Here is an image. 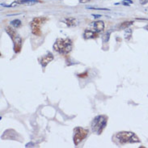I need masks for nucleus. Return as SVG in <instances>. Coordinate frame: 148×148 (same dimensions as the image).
Segmentation results:
<instances>
[{"mask_svg": "<svg viewBox=\"0 0 148 148\" xmlns=\"http://www.w3.org/2000/svg\"><path fill=\"white\" fill-rule=\"evenodd\" d=\"M72 41L68 38H66V39L58 38V39H57L55 43L53 45V49L57 52L61 54H63V55H66L71 52L72 49Z\"/></svg>", "mask_w": 148, "mask_h": 148, "instance_id": "nucleus-1", "label": "nucleus"}, {"mask_svg": "<svg viewBox=\"0 0 148 148\" xmlns=\"http://www.w3.org/2000/svg\"><path fill=\"white\" fill-rule=\"evenodd\" d=\"M108 122V117L104 115H99L96 116L92 122V130L97 134H100L103 132Z\"/></svg>", "mask_w": 148, "mask_h": 148, "instance_id": "nucleus-2", "label": "nucleus"}, {"mask_svg": "<svg viewBox=\"0 0 148 148\" xmlns=\"http://www.w3.org/2000/svg\"><path fill=\"white\" fill-rule=\"evenodd\" d=\"M116 138L118 139L121 144L125 143H139L140 140L138 137L133 132H120L116 134Z\"/></svg>", "mask_w": 148, "mask_h": 148, "instance_id": "nucleus-3", "label": "nucleus"}, {"mask_svg": "<svg viewBox=\"0 0 148 148\" xmlns=\"http://www.w3.org/2000/svg\"><path fill=\"white\" fill-rule=\"evenodd\" d=\"M74 143L75 146L81 143L86 137L88 136V130L82 127H76L74 130Z\"/></svg>", "mask_w": 148, "mask_h": 148, "instance_id": "nucleus-4", "label": "nucleus"}, {"mask_svg": "<svg viewBox=\"0 0 148 148\" xmlns=\"http://www.w3.org/2000/svg\"><path fill=\"white\" fill-rule=\"evenodd\" d=\"M11 38L14 43V51L16 53H19L21 49V45H22V40H21L20 36L18 34H16L15 36H13Z\"/></svg>", "mask_w": 148, "mask_h": 148, "instance_id": "nucleus-5", "label": "nucleus"}, {"mask_svg": "<svg viewBox=\"0 0 148 148\" xmlns=\"http://www.w3.org/2000/svg\"><path fill=\"white\" fill-rule=\"evenodd\" d=\"M53 60V54L52 53H49L48 54L45 55V56H43L40 58V63L43 67H45V66H46L50 62H52Z\"/></svg>", "mask_w": 148, "mask_h": 148, "instance_id": "nucleus-6", "label": "nucleus"}, {"mask_svg": "<svg viewBox=\"0 0 148 148\" xmlns=\"http://www.w3.org/2000/svg\"><path fill=\"white\" fill-rule=\"evenodd\" d=\"M98 33L92 29H86L84 33V36L85 39H91V38H96L98 37Z\"/></svg>", "mask_w": 148, "mask_h": 148, "instance_id": "nucleus-7", "label": "nucleus"}, {"mask_svg": "<svg viewBox=\"0 0 148 148\" xmlns=\"http://www.w3.org/2000/svg\"><path fill=\"white\" fill-rule=\"evenodd\" d=\"M31 28H32V32L33 35H35V36H40L41 35L40 24H36L35 22L32 21L31 22Z\"/></svg>", "mask_w": 148, "mask_h": 148, "instance_id": "nucleus-8", "label": "nucleus"}, {"mask_svg": "<svg viewBox=\"0 0 148 148\" xmlns=\"http://www.w3.org/2000/svg\"><path fill=\"white\" fill-rule=\"evenodd\" d=\"M93 28H94V31H96L97 32H102V31H104V23L103 21H101V20H98V21H96V22H94L93 24Z\"/></svg>", "mask_w": 148, "mask_h": 148, "instance_id": "nucleus-9", "label": "nucleus"}, {"mask_svg": "<svg viewBox=\"0 0 148 148\" xmlns=\"http://www.w3.org/2000/svg\"><path fill=\"white\" fill-rule=\"evenodd\" d=\"M64 23L67 26L69 27H73V26H76L77 24H79V22H78V20L75 19V18H73V17H69V18H66V19H65L64 20Z\"/></svg>", "mask_w": 148, "mask_h": 148, "instance_id": "nucleus-10", "label": "nucleus"}, {"mask_svg": "<svg viewBox=\"0 0 148 148\" xmlns=\"http://www.w3.org/2000/svg\"><path fill=\"white\" fill-rule=\"evenodd\" d=\"M17 3L19 4L26 5V6H32L37 3H40V1L39 0H19L17 1Z\"/></svg>", "mask_w": 148, "mask_h": 148, "instance_id": "nucleus-11", "label": "nucleus"}, {"mask_svg": "<svg viewBox=\"0 0 148 148\" xmlns=\"http://www.w3.org/2000/svg\"><path fill=\"white\" fill-rule=\"evenodd\" d=\"M32 21L40 25V24H44L45 21H47V18H45V17H36L33 19Z\"/></svg>", "mask_w": 148, "mask_h": 148, "instance_id": "nucleus-12", "label": "nucleus"}, {"mask_svg": "<svg viewBox=\"0 0 148 148\" xmlns=\"http://www.w3.org/2000/svg\"><path fill=\"white\" fill-rule=\"evenodd\" d=\"M133 21H125V22H123V23H121V24L119 25V28L121 29H125V28H129L130 26H131L133 24Z\"/></svg>", "mask_w": 148, "mask_h": 148, "instance_id": "nucleus-13", "label": "nucleus"}, {"mask_svg": "<svg viewBox=\"0 0 148 148\" xmlns=\"http://www.w3.org/2000/svg\"><path fill=\"white\" fill-rule=\"evenodd\" d=\"M132 36V30L131 29H126L125 32V39L126 40H129Z\"/></svg>", "mask_w": 148, "mask_h": 148, "instance_id": "nucleus-14", "label": "nucleus"}, {"mask_svg": "<svg viewBox=\"0 0 148 148\" xmlns=\"http://www.w3.org/2000/svg\"><path fill=\"white\" fill-rule=\"evenodd\" d=\"M11 24L15 28H18L21 26V21L20 20H14L11 22Z\"/></svg>", "mask_w": 148, "mask_h": 148, "instance_id": "nucleus-15", "label": "nucleus"}, {"mask_svg": "<svg viewBox=\"0 0 148 148\" xmlns=\"http://www.w3.org/2000/svg\"><path fill=\"white\" fill-rule=\"evenodd\" d=\"M109 35H110V32H108L106 34H104L103 36V41L104 42H108V39H109Z\"/></svg>", "mask_w": 148, "mask_h": 148, "instance_id": "nucleus-16", "label": "nucleus"}, {"mask_svg": "<svg viewBox=\"0 0 148 148\" xmlns=\"http://www.w3.org/2000/svg\"><path fill=\"white\" fill-rule=\"evenodd\" d=\"M88 9H96V10H100V11H109V9H107V8H91V7H88Z\"/></svg>", "mask_w": 148, "mask_h": 148, "instance_id": "nucleus-17", "label": "nucleus"}, {"mask_svg": "<svg viewBox=\"0 0 148 148\" xmlns=\"http://www.w3.org/2000/svg\"><path fill=\"white\" fill-rule=\"evenodd\" d=\"M79 77L80 78H85V77H87L88 76V73L85 72V73H83V74H79V75H78Z\"/></svg>", "mask_w": 148, "mask_h": 148, "instance_id": "nucleus-18", "label": "nucleus"}, {"mask_svg": "<svg viewBox=\"0 0 148 148\" xmlns=\"http://www.w3.org/2000/svg\"><path fill=\"white\" fill-rule=\"evenodd\" d=\"M148 3V0H140V3L142 5H144V4H147Z\"/></svg>", "mask_w": 148, "mask_h": 148, "instance_id": "nucleus-19", "label": "nucleus"}, {"mask_svg": "<svg viewBox=\"0 0 148 148\" xmlns=\"http://www.w3.org/2000/svg\"><path fill=\"white\" fill-rule=\"evenodd\" d=\"M89 2H90V0H79L80 3H87Z\"/></svg>", "mask_w": 148, "mask_h": 148, "instance_id": "nucleus-20", "label": "nucleus"}, {"mask_svg": "<svg viewBox=\"0 0 148 148\" xmlns=\"http://www.w3.org/2000/svg\"><path fill=\"white\" fill-rule=\"evenodd\" d=\"M93 16H94V17H95V18H99V17H100V16H99V15H93Z\"/></svg>", "mask_w": 148, "mask_h": 148, "instance_id": "nucleus-21", "label": "nucleus"}, {"mask_svg": "<svg viewBox=\"0 0 148 148\" xmlns=\"http://www.w3.org/2000/svg\"><path fill=\"white\" fill-rule=\"evenodd\" d=\"M146 29H147V31H148V25H147V27H146Z\"/></svg>", "mask_w": 148, "mask_h": 148, "instance_id": "nucleus-22", "label": "nucleus"}]
</instances>
